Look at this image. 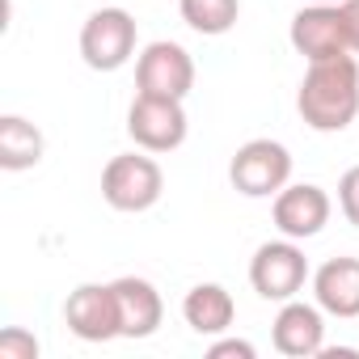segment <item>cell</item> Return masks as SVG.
<instances>
[{"label":"cell","mask_w":359,"mask_h":359,"mask_svg":"<svg viewBox=\"0 0 359 359\" xmlns=\"http://www.w3.org/2000/svg\"><path fill=\"white\" fill-rule=\"evenodd\" d=\"M296 110L304 127L321 135H338L359 118V60L338 55V60H317L304 68L300 89H296Z\"/></svg>","instance_id":"1"},{"label":"cell","mask_w":359,"mask_h":359,"mask_svg":"<svg viewBox=\"0 0 359 359\" xmlns=\"http://www.w3.org/2000/svg\"><path fill=\"white\" fill-rule=\"evenodd\" d=\"M165 195V169L152 161V152H118L106 161L102 169V199L114 212L140 216L148 208H156Z\"/></svg>","instance_id":"2"},{"label":"cell","mask_w":359,"mask_h":359,"mask_svg":"<svg viewBox=\"0 0 359 359\" xmlns=\"http://www.w3.org/2000/svg\"><path fill=\"white\" fill-rule=\"evenodd\" d=\"M229 182L245 199H275L292 182V152L279 140H245L229 161Z\"/></svg>","instance_id":"3"},{"label":"cell","mask_w":359,"mask_h":359,"mask_svg":"<svg viewBox=\"0 0 359 359\" xmlns=\"http://www.w3.org/2000/svg\"><path fill=\"white\" fill-rule=\"evenodd\" d=\"M191 118H187V102L182 97H161V93H135L127 106V135L135 148L161 156L187 144Z\"/></svg>","instance_id":"4"},{"label":"cell","mask_w":359,"mask_h":359,"mask_svg":"<svg viewBox=\"0 0 359 359\" xmlns=\"http://www.w3.org/2000/svg\"><path fill=\"white\" fill-rule=\"evenodd\" d=\"M135 47H140V30H135V18L118 5H106V9H93L81 26V60L85 68L93 72H118L135 60Z\"/></svg>","instance_id":"5"},{"label":"cell","mask_w":359,"mask_h":359,"mask_svg":"<svg viewBox=\"0 0 359 359\" xmlns=\"http://www.w3.org/2000/svg\"><path fill=\"white\" fill-rule=\"evenodd\" d=\"M304 283H313V271H309V258L300 250V241L292 237H279V241H262L250 258V287L262 296V300H296L304 292Z\"/></svg>","instance_id":"6"},{"label":"cell","mask_w":359,"mask_h":359,"mask_svg":"<svg viewBox=\"0 0 359 359\" xmlns=\"http://www.w3.org/2000/svg\"><path fill=\"white\" fill-rule=\"evenodd\" d=\"M195 89V60L182 43L156 39L135 55V93H161V97H191Z\"/></svg>","instance_id":"7"},{"label":"cell","mask_w":359,"mask_h":359,"mask_svg":"<svg viewBox=\"0 0 359 359\" xmlns=\"http://www.w3.org/2000/svg\"><path fill=\"white\" fill-rule=\"evenodd\" d=\"M64 321L81 342H114V338H123L114 283H81V287H72L68 300H64Z\"/></svg>","instance_id":"8"},{"label":"cell","mask_w":359,"mask_h":359,"mask_svg":"<svg viewBox=\"0 0 359 359\" xmlns=\"http://www.w3.org/2000/svg\"><path fill=\"white\" fill-rule=\"evenodd\" d=\"M271 216H275L279 237L309 241V237H317V233L330 224L334 199H330L325 187H317V182H287V187L271 199Z\"/></svg>","instance_id":"9"},{"label":"cell","mask_w":359,"mask_h":359,"mask_svg":"<svg viewBox=\"0 0 359 359\" xmlns=\"http://www.w3.org/2000/svg\"><path fill=\"white\" fill-rule=\"evenodd\" d=\"M271 342L279 355L287 359H313L325 351V313L321 304H304V300H283L271 325Z\"/></svg>","instance_id":"10"},{"label":"cell","mask_w":359,"mask_h":359,"mask_svg":"<svg viewBox=\"0 0 359 359\" xmlns=\"http://www.w3.org/2000/svg\"><path fill=\"white\" fill-rule=\"evenodd\" d=\"M296 55H304L309 64L317 60H338V55H351L346 47V34H342V18H338V5H304L296 18H292V30H287Z\"/></svg>","instance_id":"11"},{"label":"cell","mask_w":359,"mask_h":359,"mask_svg":"<svg viewBox=\"0 0 359 359\" xmlns=\"http://www.w3.org/2000/svg\"><path fill=\"white\" fill-rule=\"evenodd\" d=\"M313 300L325 317L355 321L359 317V258H325L313 271Z\"/></svg>","instance_id":"12"},{"label":"cell","mask_w":359,"mask_h":359,"mask_svg":"<svg viewBox=\"0 0 359 359\" xmlns=\"http://www.w3.org/2000/svg\"><path fill=\"white\" fill-rule=\"evenodd\" d=\"M114 296H118V317H123V338H152L165 321V300L156 292V283L140 279V275H123L114 279Z\"/></svg>","instance_id":"13"},{"label":"cell","mask_w":359,"mask_h":359,"mask_svg":"<svg viewBox=\"0 0 359 359\" xmlns=\"http://www.w3.org/2000/svg\"><path fill=\"white\" fill-rule=\"evenodd\" d=\"M182 317L199 338H220L237 321V300L224 283H195L182 300Z\"/></svg>","instance_id":"14"},{"label":"cell","mask_w":359,"mask_h":359,"mask_svg":"<svg viewBox=\"0 0 359 359\" xmlns=\"http://www.w3.org/2000/svg\"><path fill=\"white\" fill-rule=\"evenodd\" d=\"M43 152H47V140L30 118H22V114L0 118V169L26 173V169H34L43 161Z\"/></svg>","instance_id":"15"},{"label":"cell","mask_w":359,"mask_h":359,"mask_svg":"<svg viewBox=\"0 0 359 359\" xmlns=\"http://www.w3.org/2000/svg\"><path fill=\"white\" fill-rule=\"evenodd\" d=\"M177 13L195 34L220 39L241 22V0H177Z\"/></svg>","instance_id":"16"},{"label":"cell","mask_w":359,"mask_h":359,"mask_svg":"<svg viewBox=\"0 0 359 359\" xmlns=\"http://www.w3.org/2000/svg\"><path fill=\"white\" fill-rule=\"evenodd\" d=\"M0 359H39V338L22 325L0 330Z\"/></svg>","instance_id":"17"},{"label":"cell","mask_w":359,"mask_h":359,"mask_svg":"<svg viewBox=\"0 0 359 359\" xmlns=\"http://www.w3.org/2000/svg\"><path fill=\"white\" fill-rule=\"evenodd\" d=\"M338 208H342L346 224L359 229V165H351V169L338 177Z\"/></svg>","instance_id":"18"},{"label":"cell","mask_w":359,"mask_h":359,"mask_svg":"<svg viewBox=\"0 0 359 359\" xmlns=\"http://www.w3.org/2000/svg\"><path fill=\"white\" fill-rule=\"evenodd\" d=\"M208 359H258V346L254 342H245V338H216L212 346H208Z\"/></svg>","instance_id":"19"},{"label":"cell","mask_w":359,"mask_h":359,"mask_svg":"<svg viewBox=\"0 0 359 359\" xmlns=\"http://www.w3.org/2000/svg\"><path fill=\"white\" fill-rule=\"evenodd\" d=\"M338 18H342V34H346L351 55H359V0H342V5H338Z\"/></svg>","instance_id":"20"},{"label":"cell","mask_w":359,"mask_h":359,"mask_svg":"<svg viewBox=\"0 0 359 359\" xmlns=\"http://www.w3.org/2000/svg\"><path fill=\"white\" fill-rule=\"evenodd\" d=\"M304 5H342V0H304Z\"/></svg>","instance_id":"21"}]
</instances>
